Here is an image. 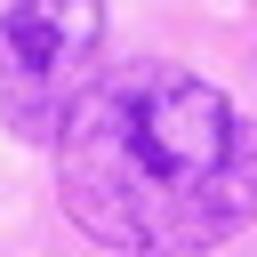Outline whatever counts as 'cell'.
Masks as SVG:
<instances>
[{"label":"cell","instance_id":"cell-1","mask_svg":"<svg viewBox=\"0 0 257 257\" xmlns=\"http://www.w3.org/2000/svg\"><path fill=\"white\" fill-rule=\"evenodd\" d=\"M56 193L104 249L201 257L257 217V120L185 64H120L64 120Z\"/></svg>","mask_w":257,"mask_h":257},{"label":"cell","instance_id":"cell-2","mask_svg":"<svg viewBox=\"0 0 257 257\" xmlns=\"http://www.w3.org/2000/svg\"><path fill=\"white\" fill-rule=\"evenodd\" d=\"M104 0H8L0 8V128L64 137L80 96L96 88Z\"/></svg>","mask_w":257,"mask_h":257}]
</instances>
